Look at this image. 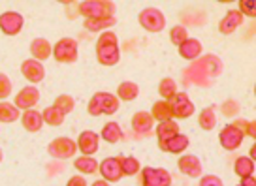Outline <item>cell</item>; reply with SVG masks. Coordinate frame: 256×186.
<instances>
[{
  "instance_id": "obj_43",
  "label": "cell",
  "mask_w": 256,
  "mask_h": 186,
  "mask_svg": "<svg viewBox=\"0 0 256 186\" xmlns=\"http://www.w3.org/2000/svg\"><path fill=\"white\" fill-rule=\"evenodd\" d=\"M256 124H254V121H250V122H245V128H243V134L245 136H248L250 139H254L256 138Z\"/></svg>"
},
{
  "instance_id": "obj_12",
  "label": "cell",
  "mask_w": 256,
  "mask_h": 186,
  "mask_svg": "<svg viewBox=\"0 0 256 186\" xmlns=\"http://www.w3.org/2000/svg\"><path fill=\"white\" fill-rule=\"evenodd\" d=\"M78 149H80L83 156H92L94 153H98L100 149V136L96 132H90V130H85L80 134V139H78Z\"/></svg>"
},
{
  "instance_id": "obj_5",
  "label": "cell",
  "mask_w": 256,
  "mask_h": 186,
  "mask_svg": "<svg viewBox=\"0 0 256 186\" xmlns=\"http://www.w3.org/2000/svg\"><path fill=\"white\" fill-rule=\"evenodd\" d=\"M140 185L142 186H172V175L162 168H144L140 170Z\"/></svg>"
},
{
  "instance_id": "obj_8",
  "label": "cell",
  "mask_w": 256,
  "mask_h": 186,
  "mask_svg": "<svg viewBox=\"0 0 256 186\" xmlns=\"http://www.w3.org/2000/svg\"><path fill=\"white\" fill-rule=\"evenodd\" d=\"M24 19L21 13L17 11H4L0 15V30L6 34V36H16L23 30Z\"/></svg>"
},
{
  "instance_id": "obj_21",
  "label": "cell",
  "mask_w": 256,
  "mask_h": 186,
  "mask_svg": "<svg viewBox=\"0 0 256 186\" xmlns=\"http://www.w3.org/2000/svg\"><path fill=\"white\" fill-rule=\"evenodd\" d=\"M184 79L188 83H192V85H198V87H209V83H211V79L204 73L198 60H194L190 64V68L184 72Z\"/></svg>"
},
{
  "instance_id": "obj_14",
  "label": "cell",
  "mask_w": 256,
  "mask_h": 186,
  "mask_svg": "<svg viewBox=\"0 0 256 186\" xmlns=\"http://www.w3.org/2000/svg\"><path fill=\"white\" fill-rule=\"evenodd\" d=\"M98 107H100V111L102 115H113L119 111V98L113 96L112 92H96L94 96H92Z\"/></svg>"
},
{
  "instance_id": "obj_49",
  "label": "cell",
  "mask_w": 256,
  "mask_h": 186,
  "mask_svg": "<svg viewBox=\"0 0 256 186\" xmlns=\"http://www.w3.org/2000/svg\"><path fill=\"white\" fill-rule=\"evenodd\" d=\"M238 186H240V185H238Z\"/></svg>"
},
{
  "instance_id": "obj_26",
  "label": "cell",
  "mask_w": 256,
  "mask_h": 186,
  "mask_svg": "<svg viewBox=\"0 0 256 186\" xmlns=\"http://www.w3.org/2000/svg\"><path fill=\"white\" fill-rule=\"evenodd\" d=\"M138 94H140V87H138L134 81H122L117 89V94L115 96L119 98V102H132L136 100Z\"/></svg>"
},
{
  "instance_id": "obj_20",
  "label": "cell",
  "mask_w": 256,
  "mask_h": 186,
  "mask_svg": "<svg viewBox=\"0 0 256 186\" xmlns=\"http://www.w3.org/2000/svg\"><path fill=\"white\" fill-rule=\"evenodd\" d=\"M30 55L34 60L44 62L46 58H49L53 55V45H51L46 38H36V40L30 43Z\"/></svg>"
},
{
  "instance_id": "obj_11",
  "label": "cell",
  "mask_w": 256,
  "mask_h": 186,
  "mask_svg": "<svg viewBox=\"0 0 256 186\" xmlns=\"http://www.w3.org/2000/svg\"><path fill=\"white\" fill-rule=\"evenodd\" d=\"M177 168L179 171L186 175V177H192V179H198L202 177V162L198 156H194V154H183L179 160H177Z\"/></svg>"
},
{
  "instance_id": "obj_25",
  "label": "cell",
  "mask_w": 256,
  "mask_h": 186,
  "mask_svg": "<svg viewBox=\"0 0 256 186\" xmlns=\"http://www.w3.org/2000/svg\"><path fill=\"white\" fill-rule=\"evenodd\" d=\"M100 139H104V141L112 143V145L119 143L120 139H122V130H120L119 122H106L102 132H100Z\"/></svg>"
},
{
  "instance_id": "obj_9",
  "label": "cell",
  "mask_w": 256,
  "mask_h": 186,
  "mask_svg": "<svg viewBox=\"0 0 256 186\" xmlns=\"http://www.w3.org/2000/svg\"><path fill=\"white\" fill-rule=\"evenodd\" d=\"M40 100V90L34 85H28L24 87L23 90H19L16 96V107L17 109H23V111H28V109H34V105L38 104Z\"/></svg>"
},
{
  "instance_id": "obj_47",
  "label": "cell",
  "mask_w": 256,
  "mask_h": 186,
  "mask_svg": "<svg viewBox=\"0 0 256 186\" xmlns=\"http://www.w3.org/2000/svg\"><path fill=\"white\" fill-rule=\"evenodd\" d=\"M254 154H256V149L252 147V149H250V156H248V158H250V160H254Z\"/></svg>"
},
{
  "instance_id": "obj_15",
  "label": "cell",
  "mask_w": 256,
  "mask_h": 186,
  "mask_svg": "<svg viewBox=\"0 0 256 186\" xmlns=\"http://www.w3.org/2000/svg\"><path fill=\"white\" fill-rule=\"evenodd\" d=\"M243 24V15L238 9H228L226 15L218 23V32L220 34H234Z\"/></svg>"
},
{
  "instance_id": "obj_34",
  "label": "cell",
  "mask_w": 256,
  "mask_h": 186,
  "mask_svg": "<svg viewBox=\"0 0 256 186\" xmlns=\"http://www.w3.org/2000/svg\"><path fill=\"white\" fill-rule=\"evenodd\" d=\"M158 94L162 96V100H166V102H168L170 98L177 94V83L174 81L172 77H164L158 85Z\"/></svg>"
},
{
  "instance_id": "obj_45",
  "label": "cell",
  "mask_w": 256,
  "mask_h": 186,
  "mask_svg": "<svg viewBox=\"0 0 256 186\" xmlns=\"http://www.w3.org/2000/svg\"><path fill=\"white\" fill-rule=\"evenodd\" d=\"M240 186H256L254 175H250V177H243V179H241Z\"/></svg>"
},
{
  "instance_id": "obj_23",
  "label": "cell",
  "mask_w": 256,
  "mask_h": 186,
  "mask_svg": "<svg viewBox=\"0 0 256 186\" xmlns=\"http://www.w3.org/2000/svg\"><path fill=\"white\" fill-rule=\"evenodd\" d=\"M188 145H190V141H188V138L184 136V134H177V136H174L172 139H168L166 143H164V147L160 149V151H164V153H170V154H181L184 153L186 149H188Z\"/></svg>"
},
{
  "instance_id": "obj_42",
  "label": "cell",
  "mask_w": 256,
  "mask_h": 186,
  "mask_svg": "<svg viewBox=\"0 0 256 186\" xmlns=\"http://www.w3.org/2000/svg\"><path fill=\"white\" fill-rule=\"evenodd\" d=\"M200 186H224V183L216 175H202Z\"/></svg>"
},
{
  "instance_id": "obj_18",
  "label": "cell",
  "mask_w": 256,
  "mask_h": 186,
  "mask_svg": "<svg viewBox=\"0 0 256 186\" xmlns=\"http://www.w3.org/2000/svg\"><path fill=\"white\" fill-rule=\"evenodd\" d=\"M177 49H179V55L184 60H190V62H194V60H198L202 57V43L196 38H186Z\"/></svg>"
},
{
  "instance_id": "obj_3",
  "label": "cell",
  "mask_w": 256,
  "mask_h": 186,
  "mask_svg": "<svg viewBox=\"0 0 256 186\" xmlns=\"http://www.w3.org/2000/svg\"><path fill=\"white\" fill-rule=\"evenodd\" d=\"M138 21L147 32H162L166 28V17L158 8H145L140 11Z\"/></svg>"
},
{
  "instance_id": "obj_30",
  "label": "cell",
  "mask_w": 256,
  "mask_h": 186,
  "mask_svg": "<svg viewBox=\"0 0 256 186\" xmlns=\"http://www.w3.org/2000/svg\"><path fill=\"white\" fill-rule=\"evenodd\" d=\"M74 168L83 175H92L98 171V160H94L92 156H80L78 160H74Z\"/></svg>"
},
{
  "instance_id": "obj_46",
  "label": "cell",
  "mask_w": 256,
  "mask_h": 186,
  "mask_svg": "<svg viewBox=\"0 0 256 186\" xmlns=\"http://www.w3.org/2000/svg\"><path fill=\"white\" fill-rule=\"evenodd\" d=\"M90 186H110V183H106L104 179H102V181H94Z\"/></svg>"
},
{
  "instance_id": "obj_37",
  "label": "cell",
  "mask_w": 256,
  "mask_h": 186,
  "mask_svg": "<svg viewBox=\"0 0 256 186\" xmlns=\"http://www.w3.org/2000/svg\"><path fill=\"white\" fill-rule=\"evenodd\" d=\"M186 38H188V32H186V28H184L183 24H177V26H174V28L170 30V40H172V43L177 45V47H179Z\"/></svg>"
},
{
  "instance_id": "obj_38",
  "label": "cell",
  "mask_w": 256,
  "mask_h": 186,
  "mask_svg": "<svg viewBox=\"0 0 256 186\" xmlns=\"http://www.w3.org/2000/svg\"><path fill=\"white\" fill-rule=\"evenodd\" d=\"M106 45H119L117 34L112 32V30H106V32L100 34V38L96 41V47H106Z\"/></svg>"
},
{
  "instance_id": "obj_32",
  "label": "cell",
  "mask_w": 256,
  "mask_h": 186,
  "mask_svg": "<svg viewBox=\"0 0 256 186\" xmlns=\"http://www.w3.org/2000/svg\"><path fill=\"white\" fill-rule=\"evenodd\" d=\"M198 124H200L202 130H215L216 126V115H215V107H206L202 109V113L198 115Z\"/></svg>"
},
{
  "instance_id": "obj_44",
  "label": "cell",
  "mask_w": 256,
  "mask_h": 186,
  "mask_svg": "<svg viewBox=\"0 0 256 186\" xmlns=\"http://www.w3.org/2000/svg\"><path fill=\"white\" fill-rule=\"evenodd\" d=\"M66 186H87V183H85V179L81 177V175H76V177H72L66 183Z\"/></svg>"
},
{
  "instance_id": "obj_39",
  "label": "cell",
  "mask_w": 256,
  "mask_h": 186,
  "mask_svg": "<svg viewBox=\"0 0 256 186\" xmlns=\"http://www.w3.org/2000/svg\"><path fill=\"white\" fill-rule=\"evenodd\" d=\"M238 11H240L243 17L247 15V17H250V19H254L256 17V2L254 0H241L240 9H238Z\"/></svg>"
},
{
  "instance_id": "obj_41",
  "label": "cell",
  "mask_w": 256,
  "mask_h": 186,
  "mask_svg": "<svg viewBox=\"0 0 256 186\" xmlns=\"http://www.w3.org/2000/svg\"><path fill=\"white\" fill-rule=\"evenodd\" d=\"M12 94V81L8 79V75L0 73V100H6Z\"/></svg>"
},
{
  "instance_id": "obj_27",
  "label": "cell",
  "mask_w": 256,
  "mask_h": 186,
  "mask_svg": "<svg viewBox=\"0 0 256 186\" xmlns=\"http://www.w3.org/2000/svg\"><path fill=\"white\" fill-rule=\"evenodd\" d=\"M234 171H236V175L241 179L254 175V160H250L248 156H240V158H236V162H234Z\"/></svg>"
},
{
  "instance_id": "obj_40",
  "label": "cell",
  "mask_w": 256,
  "mask_h": 186,
  "mask_svg": "<svg viewBox=\"0 0 256 186\" xmlns=\"http://www.w3.org/2000/svg\"><path fill=\"white\" fill-rule=\"evenodd\" d=\"M220 113L224 117H234V115L240 113V104L234 102V100H226L222 105H220Z\"/></svg>"
},
{
  "instance_id": "obj_16",
  "label": "cell",
  "mask_w": 256,
  "mask_h": 186,
  "mask_svg": "<svg viewBox=\"0 0 256 186\" xmlns=\"http://www.w3.org/2000/svg\"><path fill=\"white\" fill-rule=\"evenodd\" d=\"M152 124H154V121H152L151 113H147V111H138L132 117V130L136 132L138 136H149L152 130Z\"/></svg>"
},
{
  "instance_id": "obj_13",
  "label": "cell",
  "mask_w": 256,
  "mask_h": 186,
  "mask_svg": "<svg viewBox=\"0 0 256 186\" xmlns=\"http://www.w3.org/2000/svg\"><path fill=\"white\" fill-rule=\"evenodd\" d=\"M21 72H23L24 79L30 81L32 85H38L46 77V68H44V64L38 62V60H34V58L24 60L23 64H21Z\"/></svg>"
},
{
  "instance_id": "obj_1",
  "label": "cell",
  "mask_w": 256,
  "mask_h": 186,
  "mask_svg": "<svg viewBox=\"0 0 256 186\" xmlns=\"http://www.w3.org/2000/svg\"><path fill=\"white\" fill-rule=\"evenodd\" d=\"M80 15L85 17V21L115 17V4L110 0H85L80 4Z\"/></svg>"
},
{
  "instance_id": "obj_22",
  "label": "cell",
  "mask_w": 256,
  "mask_h": 186,
  "mask_svg": "<svg viewBox=\"0 0 256 186\" xmlns=\"http://www.w3.org/2000/svg\"><path fill=\"white\" fill-rule=\"evenodd\" d=\"M156 138H158V147L162 149L164 143L172 139L174 136L179 134V124L176 121H164V122H158V128H156Z\"/></svg>"
},
{
  "instance_id": "obj_28",
  "label": "cell",
  "mask_w": 256,
  "mask_h": 186,
  "mask_svg": "<svg viewBox=\"0 0 256 186\" xmlns=\"http://www.w3.org/2000/svg\"><path fill=\"white\" fill-rule=\"evenodd\" d=\"M151 117H152V121H158V122L174 121V115H172V107H170V104L166 102V100H158L156 104L152 105Z\"/></svg>"
},
{
  "instance_id": "obj_19",
  "label": "cell",
  "mask_w": 256,
  "mask_h": 186,
  "mask_svg": "<svg viewBox=\"0 0 256 186\" xmlns=\"http://www.w3.org/2000/svg\"><path fill=\"white\" fill-rule=\"evenodd\" d=\"M96 58L102 66H115L120 60L119 45H106V47H96Z\"/></svg>"
},
{
  "instance_id": "obj_48",
  "label": "cell",
  "mask_w": 256,
  "mask_h": 186,
  "mask_svg": "<svg viewBox=\"0 0 256 186\" xmlns=\"http://www.w3.org/2000/svg\"><path fill=\"white\" fill-rule=\"evenodd\" d=\"M2 156H4V153H2V149H0V162H2Z\"/></svg>"
},
{
  "instance_id": "obj_24",
  "label": "cell",
  "mask_w": 256,
  "mask_h": 186,
  "mask_svg": "<svg viewBox=\"0 0 256 186\" xmlns=\"http://www.w3.org/2000/svg\"><path fill=\"white\" fill-rule=\"evenodd\" d=\"M21 124L26 132H40L42 126H44V119H42V113L36 111V109H28V111H23L21 115Z\"/></svg>"
},
{
  "instance_id": "obj_4",
  "label": "cell",
  "mask_w": 256,
  "mask_h": 186,
  "mask_svg": "<svg viewBox=\"0 0 256 186\" xmlns=\"http://www.w3.org/2000/svg\"><path fill=\"white\" fill-rule=\"evenodd\" d=\"M53 57L56 62L72 64L78 60V41L72 38H62L53 45Z\"/></svg>"
},
{
  "instance_id": "obj_2",
  "label": "cell",
  "mask_w": 256,
  "mask_h": 186,
  "mask_svg": "<svg viewBox=\"0 0 256 186\" xmlns=\"http://www.w3.org/2000/svg\"><path fill=\"white\" fill-rule=\"evenodd\" d=\"M245 122L247 121L238 119V121H234L232 124H228V126H224V128L220 130L218 141H220V145H222L224 151H236V149L241 147L243 139H245V134H243Z\"/></svg>"
},
{
  "instance_id": "obj_10",
  "label": "cell",
  "mask_w": 256,
  "mask_h": 186,
  "mask_svg": "<svg viewBox=\"0 0 256 186\" xmlns=\"http://www.w3.org/2000/svg\"><path fill=\"white\" fill-rule=\"evenodd\" d=\"M98 171L104 179L106 183H119L122 179V173H120V164H119V156L115 158H106L98 164Z\"/></svg>"
},
{
  "instance_id": "obj_17",
  "label": "cell",
  "mask_w": 256,
  "mask_h": 186,
  "mask_svg": "<svg viewBox=\"0 0 256 186\" xmlns=\"http://www.w3.org/2000/svg\"><path fill=\"white\" fill-rule=\"evenodd\" d=\"M198 62H200L204 73L208 75L211 81L222 73V60H220L218 57H215V55H206V57H200L198 58Z\"/></svg>"
},
{
  "instance_id": "obj_6",
  "label": "cell",
  "mask_w": 256,
  "mask_h": 186,
  "mask_svg": "<svg viewBox=\"0 0 256 186\" xmlns=\"http://www.w3.org/2000/svg\"><path fill=\"white\" fill-rule=\"evenodd\" d=\"M168 104L172 107L174 119H188L196 111V107H194V104H192V100L188 98L186 92H177L176 96L170 98Z\"/></svg>"
},
{
  "instance_id": "obj_7",
  "label": "cell",
  "mask_w": 256,
  "mask_h": 186,
  "mask_svg": "<svg viewBox=\"0 0 256 186\" xmlns=\"http://www.w3.org/2000/svg\"><path fill=\"white\" fill-rule=\"evenodd\" d=\"M78 151L76 141H72L70 138H56L53 139L48 147V153L56 158V160H66V158H72Z\"/></svg>"
},
{
  "instance_id": "obj_31",
  "label": "cell",
  "mask_w": 256,
  "mask_h": 186,
  "mask_svg": "<svg viewBox=\"0 0 256 186\" xmlns=\"http://www.w3.org/2000/svg\"><path fill=\"white\" fill-rule=\"evenodd\" d=\"M119 164H120V173L122 177H132V175H138L142 166L138 162L134 156H119Z\"/></svg>"
},
{
  "instance_id": "obj_29",
  "label": "cell",
  "mask_w": 256,
  "mask_h": 186,
  "mask_svg": "<svg viewBox=\"0 0 256 186\" xmlns=\"http://www.w3.org/2000/svg\"><path fill=\"white\" fill-rule=\"evenodd\" d=\"M42 119H44V124H49V126H60L66 119V115L60 111V109H56L55 105H49L46 107L44 111H42Z\"/></svg>"
},
{
  "instance_id": "obj_35",
  "label": "cell",
  "mask_w": 256,
  "mask_h": 186,
  "mask_svg": "<svg viewBox=\"0 0 256 186\" xmlns=\"http://www.w3.org/2000/svg\"><path fill=\"white\" fill-rule=\"evenodd\" d=\"M115 24V17H106V19H92V21H85V28L90 32H98V30H106Z\"/></svg>"
},
{
  "instance_id": "obj_36",
  "label": "cell",
  "mask_w": 256,
  "mask_h": 186,
  "mask_svg": "<svg viewBox=\"0 0 256 186\" xmlns=\"http://www.w3.org/2000/svg\"><path fill=\"white\" fill-rule=\"evenodd\" d=\"M56 109H60L64 115L72 113L74 107H76V102H74V98L70 94H60V96L55 100V104H53Z\"/></svg>"
},
{
  "instance_id": "obj_33",
  "label": "cell",
  "mask_w": 256,
  "mask_h": 186,
  "mask_svg": "<svg viewBox=\"0 0 256 186\" xmlns=\"http://www.w3.org/2000/svg\"><path fill=\"white\" fill-rule=\"evenodd\" d=\"M21 117L19 109L10 102H0V122H16Z\"/></svg>"
}]
</instances>
